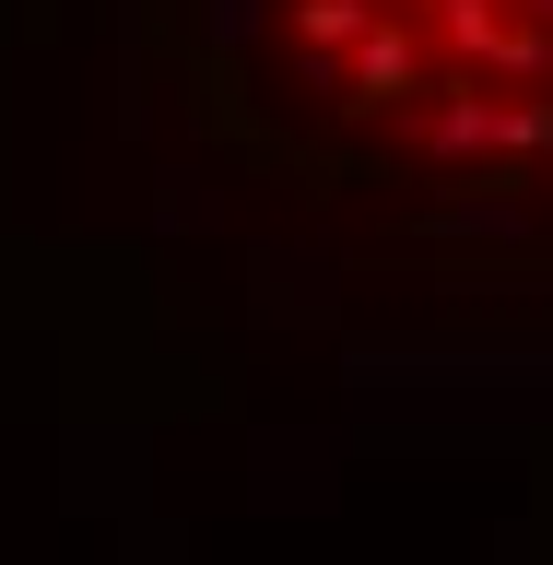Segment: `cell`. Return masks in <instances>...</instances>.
Segmentation results:
<instances>
[{
	"mask_svg": "<svg viewBox=\"0 0 553 565\" xmlns=\"http://www.w3.org/2000/svg\"><path fill=\"white\" fill-rule=\"evenodd\" d=\"M413 71H424L413 24H389V12H377V24L342 47V95H353V106H401V95H413Z\"/></svg>",
	"mask_w": 553,
	"mask_h": 565,
	"instance_id": "1",
	"label": "cell"
},
{
	"mask_svg": "<svg viewBox=\"0 0 553 565\" xmlns=\"http://www.w3.org/2000/svg\"><path fill=\"white\" fill-rule=\"evenodd\" d=\"M424 153H448V166L494 153V95H483V83H448V95L424 106Z\"/></svg>",
	"mask_w": 553,
	"mask_h": 565,
	"instance_id": "2",
	"label": "cell"
},
{
	"mask_svg": "<svg viewBox=\"0 0 553 565\" xmlns=\"http://www.w3.org/2000/svg\"><path fill=\"white\" fill-rule=\"evenodd\" d=\"M424 224H436V236H530V224H542V212H530V201H436V212H424Z\"/></svg>",
	"mask_w": 553,
	"mask_h": 565,
	"instance_id": "3",
	"label": "cell"
},
{
	"mask_svg": "<svg viewBox=\"0 0 553 565\" xmlns=\"http://www.w3.org/2000/svg\"><path fill=\"white\" fill-rule=\"evenodd\" d=\"M365 24H377V0H295V47H330L342 60Z\"/></svg>",
	"mask_w": 553,
	"mask_h": 565,
	"instance_id": "4",
	"label": "cell"
},
{
	"mask_svg": "<svg viewBox=\"0 0 553 565\" xmlns=\"http://www.w3.org/2000/svg\"><path fill=\"white\" fill-rule=\"evenodd\" d=\"M483 71H494V83H553V24H507Z\"/></svg>",
	"mask_w": 553,
	"mask_h": 565,
	"instance_id": "5",
	"label": "cell"
},
{
	"mask_svg": "<svg viewBox=\"0 0 553 565\" xmlns=\"http://www.w3.org/2000/svg\"><path fill=\"white\" fill-rule=\"evenodd\" d=\"M494 153H553V106H530V95H494Z\"/></svg>",
	"mask_w": 553,
	"mask_h": 565,
	"instance_id": "6",
	"label": "cell"
},
{
	"mask_svg": "<svg viewBox=\"0 0 553 565\" xmlns=\"http://www.w3.org/2000/svg\"><path fill=\"white\" fill-rule=\"evenodd\" d=\"M247 24H259V0H201V35H212V47H247Z\"/></svg>",
	"mask_w": 553,
	"mask_h": 565,
	"instance_id": "7",
	"label": "cell"
},
{
	"mask_svg": "<svg viewBox=\"0 0 553 565\" xmlns=\"http://www.w3.org/2000/svg\"><path fill=\"white\" fill-rule=\"evenodd\" d=\"M519 12H530V24H553V0H519Z\"/></svg>",
	"mask_w": 553,
	"mask_h": 565,
	"instance_id": "8",
	"label": "cell"
}]
</instances>
